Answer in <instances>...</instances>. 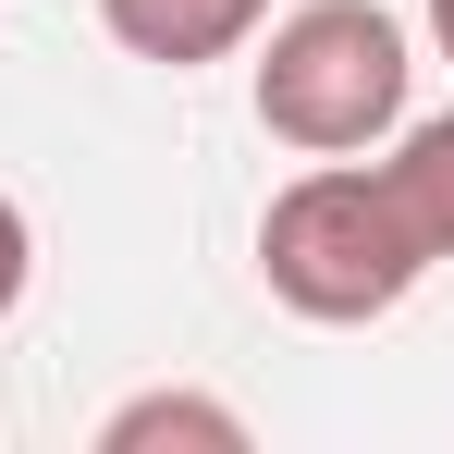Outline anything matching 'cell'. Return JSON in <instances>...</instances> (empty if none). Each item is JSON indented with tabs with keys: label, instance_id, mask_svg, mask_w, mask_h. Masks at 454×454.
I'll use <instances>...</instances> for the list:
<instances>
[{
	"label": "cell",
	"instance_id": "4",
	"mask_svg": "<svg viewBox=\"0 0 454 454\" xmlns=\"http://www.w3.org/2000/svg\"><path fill=\"white\" fill-rule=\"evenodd\" d=\"M380 184H393V209L418 222L430 270H442V258H454V111L405 123V136H393V160H380Z\"/></svg>",
	"mask_w": 454,
	"mask_h": 454
},
{
	"label": "cell",
	"instance_id": "1",
	"mask_svg": "<svg viewBox=\"0 0 454 454\" xmlns=\"http://www.w3.org/2000/svg\"><path fill=\"white\" fill-rule=\"evenodd\" d=\"M258 270H270V295L295 307V319L356 332V319H393V307L430 283V246H418V222L393 209L380 160H319V172H295V184L270 197Z\"/></svg>",
	"mask_w": 454,
	"mask_h": 454
},
{
	"label": "cell",
	"instance_id": "3",
	"mask_svg": "<svg viewBox=\"0 0 454 454\" xmlns=\"http://www.w3.org/2000/svg\"><path fill=\"white\" fill-rule=\"evenodd\" d=\"M258 12L270 0H98V25L136 50V62H222V50H246L258 37Z\"/></svg>",
	"mask_w": 454,
	"mask_h": 454
},
{
	"label": "cell",
	"instance_id": "5",
	"mask_svg": "<svg viewBox=\"0 0 454 454\" xmlns=\"http://www.w3.org/2000/svg\"><path fill=\"white\" fill-rule=\"evenodd\" d=\"M160 442H209V454H246V418L209 405V393H136L98 418V454H160Z\"/></svg>",
	"mask_w": 454,
	"mask_h": 454
},
{
	"label": "cell",
	"instance_id": "2",
	"mask_svg": "<svg viewBox=\"0 0 454 454\" xmlns=\"http://www.w3.org/2000/svg\"><path fill=\"white\" fill-rule=\"evenodd\" d=\"M405 86H418V62L380 0H307L258 50V123L307 160H356L405 123Z\"/></svg>",
	"mask_w": 454,
	"mask_h": 454
},
{
	"label": "cell",
	"instance_id": "7",
	"mask_svg": "<svg viewBox=\"0 0 454 454\" xmlns=\"http://www.w3.org/2000/svg\"><path fill=\"white\" fill-rule=\"evenodd\" d=\"M430 37H442V62H454V0H430Z\"/></svg>",
	"mask_w": 454,
	"mask_h": 454
},
{
	"label": "cell",
	"instance_id": "6",
	"mask_svg": "<svg viewBox=\"0 0 454 454\" xmlns=\"http://www.w3.org/2000/svg\"><path fill=\"white\" fill-rule=\"evenodd\" d=\"M25 270H37V233H25V209L0 197V319L25 307Z\"/></svg>",
	"mask_w": 454,
	"mask_h": 454
}]
</instances>
